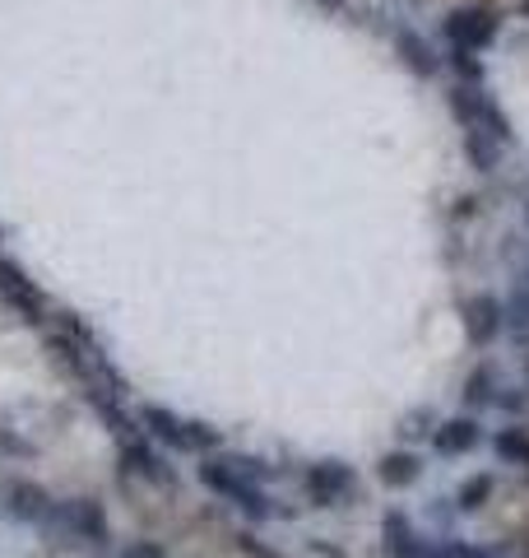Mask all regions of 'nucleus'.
<instances>
[{
  "instance_id": "4",
  "label": "nucleus",
  "mask_w": 529,
  "mask_h": 558,
  "mask_svg": "<svg viewBox=\"0 0 529 558\" xmlns=\"http://www.w3.org/2000/svg\"><path fill=\"white\" fill-rule=\"evenodd\" d=\"M303 484H307V498L316 508H344V502L358 494V475H353V465H344V461H316Z\"/></svg>"
},
{
  "instance_id": "22",
  "label": "nucleus",
  "mask_w": 529,
  "mask_h": 558,
  "mask_svg": "<svg viewBox=\"0 0 529 558\" xmlns=\"http://www.w3.org/2000/svg\"><path fill=\"white\" fill-rule=\"evenodd\" d=\"M116 558H168V554H163V545H158V539H131V545L121 549Z\"/></svg>"
},
{
  "instance_id": "10",
  "label": "nucleus",
  "mask_w": 529,
  "mask_h": 558,
  "mask_svg": "<svg viewBox=\"0 0 529 558\" xmlns=\"http://www.w3.org/2000/svg\"><path fill=\"white\" fill-rule=\"evenodd\" d=\"M502 303L492 299V293H479V299H469L465 303V336L473 340V344H492L502 336Z\"/></svg>"
},
{
  "instance_id": "6",
  "label": "nucleus",
  "mask_w": 529,
  "mask_h": 558,
  "mask_svg": "<svg viewBox=\"0 0 529 558\" xmlns=\"http://www.w3.org/2000/svg\"><path fill=\"white\" fill-rule=\"evenodd\" d=\"M0 299H5L20 317L28 322H42V312H47V299H42V289L33 284V279L14 266V260H0Z\"/></svg>"
},
{
  "instance_id": "1",
  "label": "nucleus",
  "mask_w": 529,
  "mask_h": 558,
  "mask_svg": "<svg viewBox=\"0 0 529 558\" xmlns=\"http://www.w3.org/2000/svg\"><path fill=\"white\" fill-rule=\"evenodd\" d=\"M200 484L209 488V494H219V498H227L237 512H246L251 521H264V517H274V508H270V498H264V488L256 484V480H246V475H237L233 465H227V457H205L200 461Z\"/></svg>"
},
{
  "instance_id": "17",
  "label": "nucleus",
  "mask_w": 529,
  "mask_h": 558,
  "mask_svg": "<svg viewBox=\"0 0 529 558\" xmlns=\"http://www.w3.org/2000/svg\"><path fill=\"white\" fill-rule=\"evenodd\" d=\"M465 149H469V159L479 172H492L502 159V140H492V135H479V131H465Z\"/></svg>"
},
{
  "instance_id": "12",
  "label": "nucleus",
  "mask_w": 529,
  "mask_h": 558,
  "mask_svg": "<svg viewBox=\"0 0 529 558\" xmlns=\"http://www.w3.org/2000/svg\"><path fill=\"white\" fill-rule=\"evenodd\" d=\"M121 461H126V470H131V475H139V480H149V484H172V465L158 461V451H149L139 438L121 442Z\"/></svg>"
},
{
  "instance_id": "15",
  "label": "nucleus",
  "mask_w": 529,
  "mask_h": 558,
  "mask_svg": "<svg viewBox=\"0 0 529 558\" xmlns=\"http://www.w3.org/2000/svg\"><path fill=\"white\" fill-rule=\"evenodd\" d=\"M497 373H492V368H473L469 377H465V405L469 410H483V405H497Z\"/></svg>"
},
{
  "instance_id": "14",
  "label": "nucleus",
  "mask_w": 529,
  "mask_h": 558,
  "mask_svg": "<svg viewBox=\"0 0 529 558\" xmlns=\"http://www.w3.org/2000/svg\"><path fill=\"white\" fill-rule=\"evenodd\" d=\"M399 57H404V65H409L414 70V75H436V70H441V61H436V51L428 47V43H422L418 38V33H409V28H404L399 33Z\"/></svg>"
},
{
  "instance_id": "19",
  "label": "nucleus",
  "mask_w": 529,
  "mask_h": 558,
  "mask_svg": "<svg viewBox=\"0 0 529 558\" xmlns=\"http://www.w3.org/2000/svg\"><path fill=\"white\" fill-rule=\"evenodd\" d=\"M451 70L460 75V84H483V61H479V51H460V47H451Z\"/></svg>"
},
{
  "instance_id": "11",
  "label": "nucleus",
  "mask_w": 529,
  "mask_h": 558,
  "mask_svg": "<svg viewBox=\"0 0 529 558\" xmlns=\"http://www.w3.org/2000/svg\"><path fill=\"white\" fill-rule=\"evenodd\" d=\"M483 442V428H479V418H446V424H436L432 428V447L441 451V457H465V451H473Z\"/></svg>"
},
{
  "instance_id": "25",
  "label": "nucleus",
  "mask_w": 529,
  "mask_h": 558,
  "mask_svg": "<svg viewBox=\"0 0 529 558\" xmlns=\"http://www.w3.org/2000/svg\"><path fill=\"white\" fill-rule=\"evenodd\" d=\"M520 14H525V20H529V0H520Z\"/></svg>"
},
{
  "instance_id": "7",
  "label": "nucleus",
  "mask_w": 529,
  "mask_h": 558,
  "mask_svg": "<svg viewBox=\"0 0 529 558\" xmlns=\"http://www.w3.org/2000/svg\"><path fill=\"white\" fill-rule=\"evenodd\" d=\"M0 498H5V517L10 521H28V526H42L47 512H51V494L42 484H28V480H10Z\"/></svg>"
},
{
  "instance_id": "20",
  "label": "nucleus",
  "mask_w": 529,
  "mask_h": 558,
  "mask_svg": "<svg viewBox=\"0 0 529 558\" xmlns=\"http://www.w3.org/2000/svg\"><path fill=\"white\" fill-rule=\"evenodd\" d=\"M502 322H510V330H529V289H520L510 303H502Z\"/></svg>"
},
{
  "instance_id": "21",
  "label": "nucleus",
  "mask_w": 529,
  "mask_h": 558,
  "mask_svg": "<svg viewBox=\"0 0 529 558\" xmlns=\"http://www.w3.org/2000/svg\"><path fill=\"white\" fill-rule=\"evenodd\" d=\"M186 433H190V451H209V447H219V433L209 428V424H190V418H186Z\"/></svg>"
},
{
  "instance_id": "26",
  "label": "nucleus",
  "mask_w": 529,
  "mask_h": 558,
  "mask_svg": "<svg viewBox=\"0 0 529 558\" xmlns=\"http://www.w3.org/2000/svg\"><path fill=\"white\" fill-rule=\"evenodd\" d=\"M525 377H529V359H525Z\"/></svg>"
},
{
  "instance_id": "2",
  "label": "nucleus",
  "mask_w": 529,
  "mask_h": 558,
  "mask_svg": "<svg viewBox=\"0 0 529 558\" xmlns=\"http://www.w3.org/2000/svg\"><path fill=\"white\" fill-rule=\"evenodd\" d=\"M42 526H47L51 535L61 531V535H70V539H84V545H94V549H102V545H108V535H112L108 512H102V502H94V498L51 502V512H47Z\"/></svg>"
},
{
  "instance_id": "3",
  "label": "nucleus",
  "mask_w": 529,
  "mask_h": 558,
  "mask_svg": "<svg viewBox=\"0 0 529 558\" xmlns=\"http://www.w3.org/2000/svg\"><path fill=\"white\" fill-rule=\"evenodd\" d=\"M451 112L460 117L465 131H479V135H492V140H502V145H510V121H506V112L497 108V98H492L483 84H455L451 89Z\"/></svg>"
},
{
  "instance_id": "18",
  "label": "nucleus",
  "mask_w": 529,
  "mask_h": 558,
  "mask_svg": "<svg viewBox=\"0 0 529 558\" xmlns=\"http://www.w3.org/2000/svg\"><path fill=\"white\" fill-rule=\"evenodd\" d=\"M492 488H497V480H492V475H469L460 484V494H455V508H460V512H479L483 502L492 498Z\"/></svg>"
},
{
  "instance_id": "13",
  "label": "nucleus",
  "mask_w": 529,
  "mask_h": 558,
  "mask_svg": "<svg viewBox=\"0 0 529 558\" xmlns=\"http://www.w3.org/2000/svg\"><path fill=\"white\" fill-rule=\"evenodd\" d=\"M418 475H422L418 451H385L381 465H377V480H381L385 488H409Z\"/></svg>"
},
{
  "instance_id": "8",
  "label": "nucleus",
  "mask_w": 529,
  "mask_h": 558,
  "mask_svg": "<svg viewBox=\"0 0 529 558\" xmlns=\"http://www.w3.org/2000/svg\"><path fill=\"white\" fill-rule=\"evenodd\" d=\"M381 539H385V558H428V539L414 531V521L404 512H385L381 521Z\"/></svg>"
},
{
  "instance_id": "5",
  "label": "nucleus",
  "mask_w": 529,
  "mask_h": 558,
  "mask_svg": "<svg viewBox=\"0 0 529 558\" xmlns=\"http://www.w3.org/2000/svg\"><path fill=\"white\" fill-rule=\"evenodd\" d=\"M497 14L483 10V5H460V10H451L446 14V38L451 47H460V51H483L497 43Z\"/></svg>"
},
{
  "instance_id": "9",
  "label": "nucleus",
  "mask_w": 529,
  "mask_h": 558,
  "mask_svg": "<svg viewBox=\"0 0 529 558\" xmlns=\"http://www.w3.org/2000/svg\"><path fill=\"white\" fill-rule=\"evenodd\" d=\"M139 428H145L153 442L172 447V451H190L186 418H182V414H172V410H163V405H145V410H139Z\"/></svg>"
},
{
  "instance_id": "23",
  "label": "nucleus",
  "mask_w": 529,
  "mask_h": 558,
  "mask_svg": "<svg viewBox=\"0 0 529 558\" xmlns=\"http://www.w3.org/2000/svg\"><path fill=\"white\" fill-rule=\"evenodd\" d=\"M432 428H436V424H432V414H422V410H418V414L404 418V428H399V433H404V438H428Z\"/></svg>"
},
{
  "instance_id": "24",
  "label": "nucleus",
  "mask_w": 529,
  "mask_h": 558,
  "mask_svg": "<svg viewBox=\"0 0 529 558\" xmlns=\"http://www.w3.org/2000/svg\"><path fill=\"white\" fill-rule=\"evenodd\" d=\"M441 558H492V554L469 549V545H446V549H441Z\"/></svg>"
},
{
  "instance_id": "16",
  "label": "nucleus",
  "mask_w": 529,
  "mask_h": 558,
  "mask_svg": "<svg viewBox=\"0 0 529 558\" xmlns=\"http://www.w3.org/2000/svg\"><path fill=\"white\" fill-rule=\"evenodd\" d=\"M492 451H497L502 465H529V433L525 428H502L497 438H492Z\"/></svg>"
}]
</instances>
